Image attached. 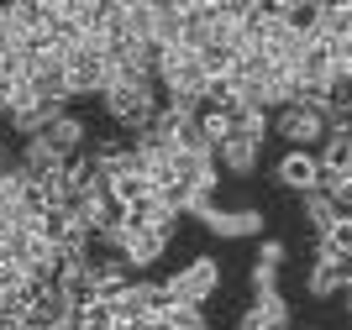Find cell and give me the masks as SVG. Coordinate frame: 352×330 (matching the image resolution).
Wrapping results in <instances>:
<instances>
[{"mask_svg":"<svg viewBox=\"0 0 352 330\" xmlns=\"http://www.w3.org/2000/svg\"><path fill=\"white\" fill-rule=\"evenodd\" d=\"M300 220H305L310 236L321 241V236H331V231H337L342 210H337V200H331L326 189H310V194H300Z\"/></svg>","mask_w":352,"mask_h":330,"instance_id":"7c38bea8","label":"cell"},{"mask_svg":"<svg viewBox=\"0 0 352 330\" xmlns=\"http://www.w3.org/2000/svg\"><path fill=\"white\" fill-rule=\"evenodd\" d=\"M43 142L58 152V158H79V152H89V121L85 115H74V110H63L53 126L43 131Z\"/></svg>","mask_w":352,"mask_h":330,"instance_id":"9c48e42d","label":"cell"},{"mask_svg":"<svg viewBox=\"0 0 352 330\" xmlns=\"http://www.w3.org/2000/svg\"><path fill=\"white\" fill-rule=\"evenodd\" d=\"M16 168H21L32 184H37V178H53V173H63V168H69V158H58V152H53L43 137H32V142H21V152H16Z\"/></svg>","mask_w":352,"mask_h":330,"instance_id":"4fadbf2b","label":"cell"},{"mask_svg":"<svg viewBox=\"0 0 352 330\" xmlns=\"http://www.w3.org/2000/svg\"><path fill=\"white\" fill-rule=\"evenodd\" d=\"M248 283H252V294H279V268L252 262V268H248Z\"/></svg>","mask_w":352,"mask_h":330,"instance_id":"5bb4252c","label":"cell"},{"mask_svg":"<svg viewBox=\"0 0 352 330\" xmlns=\"http://www.w3.org/2000/svg\"><path fill=\"white\" fill-rule=\"evenodd\" d=\"M216 294H221V262L216 257H195V262H184L174 278H163V299H174V304L206 309Z\"/></svg>","mask_w":352,"mask_h":330,"instance_id":"7a4b0ae2","label":"cell"},{"mask_svg":"<svg viewBox=\"0 0 352 330\" xmlns=\"http://www.w3.org/2000/svg\"><path fill=\"white\" fill-rule=\"evenodd\" d=\"M347 262L331 252L326 241H316V252H310V268H305V294L310 299H337V294H347Z\"/></svg>","mask_w":352,"mask_h":330,"instance_id":"8992f818","label":"cell"},{"mask_svg":"<svg viewBox=\"0 0 352 330\" xmlns=\"http://www.w3.org/2000/svg\"><path fill=\"white\" fill-rule=\"evenodd\" d=\"M216 163L221 173H232V178H252V173L263 168V142H248V137H226V142L216 147Z\"/></svg>","mask_w":352,"mask_h":330,"instance_id":"30bf717a","label":"cell"},{"mask_svg":"<svg viewBox=\"0 0 352 330\" xmlns=\"http://www.w3.org/2000/svg\"><path fill=\"white\" fill-rule=\"evenodd\" d=\"M274 178H279L289 194H310V189H321V158L316 152H284L279 163H274Z\"/></svg>","mask_w":352,"mask_h":330,"instance_id":"ba28073f","label":"cell"},{"mask_svg":"<svg viewBox=\"0 0 352 330\" xmlns=\"http://www.w3.org/2000/svg\"><path fill=\"white\" fill-rule=\"evenodd\" d=\"M236 330H289V299L284 294H252Z\"/></svg>","mask_w":352,"mask_h":330,"instance_id":"8fae6325","label":"cell"},{"mask_svg":"<svg viewBox=\"0 0 352 330\" xmlns=\"http://www.w3.org/2000/svg\"><path fill=\"white\" fill-rule=\"evenodd\" d=\"M347 315H352V273H347Z\"/></svg>","mask_w":352,"mask_h":330,"instance_id":"e0dca14e","label":"cell"},{"mask_svg":"<svg viewBox=\"0 0 352 330\" xmlns=\"http://www.w3.org/2000/svg\"><path fill=\"white\" fill-rule=\"evenodd\" d=\"M200 226H206L210 236H221V241H252V236L263 241V226H268V220H263L258 204H216Z\"/></svg>","mask_w":352,"mask_h":330,"instance_id":"5b68a950","label":"cell"},{"mask_svg":"<svg viewBox=\"0 0 352 330\" xmlns=\"http://www.w3.org/2000/svg\"><path fill=\"white\" fill-rule=\"evenodd\" d=\"M6 168H16V158H11V142L0 137V173H6Z\"/></svg>","mask_w":352,"mask_h":330,"instance_id":"2e32d148","label":"cell"},{"mask_svg":"<svg viewBox=\"0 0 352 330\" xmlns=\"http://www.w3.org/2000/svg\"><path fill=\"white\" fill-rule=\"evenodd\" d=\"M258 262H268V268H284V262H289V246H284L279 236H263V241H258Z\"/></svg>","mask_w":352,"mask_h":330,"instance_id":"9a60e30c","label":"cell"},{"mask_svg":"<svg viewBox=\"0 0 352 330\" xmlns=\"http://www.w3.org/2000/svg\"><path fill=\"white\" fill-rule=\"evenodd\" d=\"M274 137H284L294 152H321V142H326L321 105H289V110H279L274 115Z\"/></svg>","mask_w":352,"mask_h":330,"instance_id":"3957f363","label":"cell"},{"mask_svg":"<svg viewBox=\"0 0 352 330\" xmlns=\"http://www.w3.org/2000/svg\"><path fill=\"white\" fill-rule=\"evenodd\" d=\"M6 330H27V325H6Z\"/></svg>","mask_w":352,"mask_h":330,"instance_id":"ac0fdd59","label":"cell"},{"mask_svg":"<svg viewBox=\"0 0 352 330\" xmlns=\"http://www.w3.org/2000/svg\"><path fill=\"white\" fill-rule=\"evenodd\" d=\"M163 304H168V299H163V283H153V278H132V283L111 299V309H116V325H142V320L158 315Z\"/></svg>","mask_w":352,"mask_h":330,"instance_id":"52a82bcc","label":"cell"},{"mask_svg":"<svg viewBox=\"0 0 352 330\" xmlns=\"http://www.w3.org/2000/svg\"><path fill=\"white\" fill-rule=\"evenodd\" d=\"M100 105H105V115H111L121 131L142 137V131L158 121L163 95H158V79H147V73H116V69H111V84H105Z\"/></svg>","mask_w":352,"mask_h":330,"instance_id":"6da1fadb","label":"cell"},{"mask_svg":"<svg viewBox=\"0 0 352 330\" xmlns=\"http://www.w3.org/2000/svg\"><path fill=\"white\" fill-rule=\"evenodd\" d=\"M163 252H168V236L126 215V226H121V246H116V257L126 262V268H132V278L142 273V268H158V262H163Z\"/></svg>","mask_w":352,"mask_h":330,"instance_id":"277c9868","label":"cell"}]
</instances>
